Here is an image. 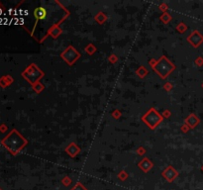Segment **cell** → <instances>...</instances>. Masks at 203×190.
Returning <instances> with one entry per match:
<instances>
[{
	"mask_svg": "<svg viewBox=\"0 0 203 190\" xmlns=\"http://www.w3.org/2000/svg\"><path fill=\"white\" fill-rule=\"evenodd\" d=\"M190 40H191L192 44H193L194 46H198L199 44H201L203 42V37L200 34L197 33V31H195V34L192 35Z\"/></svg>",
	"mask_w": 203,
	"mask_h": 190,
	"instance_id": "3",
	"label": "cell"
},
{
	"mask_svg": "<svg viewBox=\"0 0 203 190\" xmlns=\"http://www.w3.org/2000/svg\"><path fill=\"white\" fill-rule=\"evenodd\" d=\"M34 15H35V17H36L37 20H43V19L46 18L47 11H46V9L43 8V7H38V8L35 10Z\"/></svg>",
	"mask_w": 203,
	"mask_h": 190,
	"instance_id": "2",
	"label": "cell"
},
{
	"mask_svg": "<svg viewBox=\"0 0 203 190\" xmlns=\"http://www.w3.org/2000/svg\"><path fill=\"white\" fill-rule=\"evenodd\" d=\"M6 139L9 140V141H12V142H13L12 144H9V145H7V146H5V147H7V149H9L10 152H18L19 149H21L22 147H23L22 145L17 144V142H18V141H22L23 139H22L21 137H20L19 135L17 134L16 131H13V132H12V133L10 134Z\"/></svg>",
	"mask_w": 203,
	"mask_h": 190,
	"instance_id": "1",
	"label": "cell"
}]
</instances>
